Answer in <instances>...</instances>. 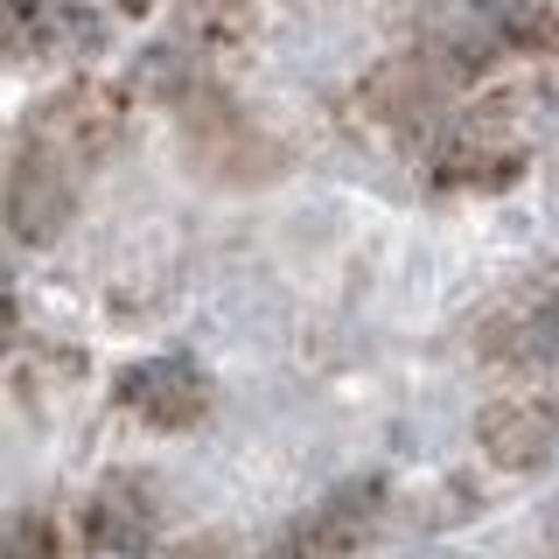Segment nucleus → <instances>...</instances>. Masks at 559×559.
<instances>
[{"label":"nucleus","instance_id":"7ed1b4c3","mask_svg":"<svg viewBox=\"0 0 559 559\" xmlns=\"http://www.w3.org/2000/svg\"><path fill=\"white\" fill-rule=\"evenodd\" d=\"M127 127H133V92L105 78H70L28 112V140L63 154L70 168H98L105 154H119Z\"/></svg>","mask_w":559,"mask_h":559},{"label":"nucleus","instance_id":"2eb2a0df","mask_svg":"<svg viewBox=\"0 0 559 559\" xmlns=\"http://www.w3.org/2000/svg\"><path fill=\"white\" fill-rule=\"evenodd\" d=\"M14 336H22V308H14V294L0 287V357L14 349Z\"/></svg>","mask_w":559,"mask_h":559},{"label":"nucleus","instance_id":"ddd939ff","mask_svg":"<svg viewBox=\"0 0 559 559\" xmlns=\"http://www.w3.org/2000/svg\"><path fill=\"white\" fill-rule=\"evenodd\" d=\"M189 43H245L252 35V0H175Z\"/></svg>","mask_w":559,"mask_h":559},{"label":"nucleus","instance_id":"423d86ee","mask_svg":"<svg viewBox=\"0 0 559 559\" xmlns=\"http://www.w3.org/2000/svg\"><path fill=\"white\" fill-rule=\"evenodd\" d=\"M378 524H384V483L357 476V483H336L314 511L294 518L287 532H273L259 559H349L378 538Z\"/></svg>","mask_w":559,"mask_h":559},{"label":"nucleus","instance_id":"39448f33","mask_svg":"<svg viewBox=\"0 0 559 559\" xmlns=\"http://www.w3.org/2000/svg\"><path fill=\"white\" fill-rule=\"evenodd\" d=\"M70 217H78V168L22 133V147L0 168V224H8V238L43 252V245H57L70 231Z\"/></svg>","mask_w":559,"mask_h":559},{"label":"nucleus","instance_id":"f03ea898","mask_svg":"<svg viewBox=\"0 0 559 559\" xmlns=\"http://www.w3.org/2000/svg\"><path fill=\"white\" fill-rule=\"evenodd\" d=\"M427 175L441 189H511L524 175V133L503 98L454 105L441 127L427 133Z\"/></svg>","mask_w":559,"mask_h":559},{"label":"nucleus","instance_id":"f3484780","mask_svg":"<svg viewBox=\"0 0 559 559\" xmlns=\"http://www.w3.org/2000/svg\"><path fill=\"white\" fill-rule=\"evenodd\" d=\"M119 8H133V14H140V8H147V0H119Z\"/></svg>","mask_w":559,"mask_h":559},{"label":"nucleus","instance_id":"20e7f679","mask_svg":"<svg viewBox=\"0 0 559 559\" xmlns=\"http://www.w3.org/2000/svg\"><path fill=\"white\" fill-rule=\"evenodd\" d=\"M462 92L468 84L454 78L427 43H413V49H399V57H384L371 78L357 84V105H364V119H378L384 133H419L427 140L454 105H462Z\"/></svg>","mask_w":559,"mask_h":559},{"label":"nucleus","instance_id":"dca6fc26","mask_svg":"<svg viewBox=\"0 0 559 559\" xmlns=\"http://www.w3.org/2000/svg\"><path fill=\"white\" fill-rule=\"evenodd\" d=\"M175 559H238V552L224 546V538H189V546L175 552Z\"/></svg>","mask_w":559,"mask_h":559},{"label":"nucleus","instance_id":"1a4fd4ad","mask_svg":"<svg viewBox=\"0 0 559 559\" xmlns=\"http://www.w3.org/2000/svg\"><path fill=\"white\" fill-rule=\"evenodd\" d=\"M78 532H84V546L105 552V559H140V552H154V538H162V497H154L147 476L119 468V476H105L92 497H84Z\"/></svg>","mask_w":559,"mask_h":559},{"label":"nucleus","instance_id":"4468645a","mask_svg":"<svg viewBox=\"0 0 559 559\" xmlns=\"http://www.w3.org/2000/svg\"><path fill=\"white\" fill-rule=\"evenodd\" d=\"M0 559H63V532L49 511H14L0 518Z\"/></svg>","mask_w":559,"mask_h":559},{"label":"nucleus","instance_id":"9d476101","mask_svg":"<svg viewBox=\"0 0 559 559\" xmlns=\"http://www.w3.org/2000/svg\"><path fill=\"white\" fill-rule=\"evenodd\" d=\"M476 448L511 476H532L559 454V406L546 392H503L476 413Z\"/></svg>","mask_w":559,"mask_h":559},{"label":"nucleus","instance_id":"6e6552de","mask_svg":"<svg viewBox=\"0 0 559 559\" xmlns=\"http://www.w3.org/2000/svg\"><path fill=\"white\" fill-rule=\"evenodd\" d=\"M112 399H119V413H133L140 427H154V433H189V427L210 419V378H203V364H189V357L127 364L119 384H112Z\"/></svg>","mask_w":559,"mask_h":559},{"label":"nucleus","instance_id":"f8f14e48","mask_svg":"<svg viewBox=\"0 0 559 559\" xmlns=\"http://www.w3.org/2000/svg\"><path fill=\"white\" fill-rule=\"evenodd\" d=\"M49 57V0H0V63Z\"/></svg>","mask_w":559,"mask_h":559},{"label":"nucleus","instance_id":"0eeeda50","mask_svg":"<svg viewBox=\"0 0 559 559\" xmlns=\"http://www.w3.org/2000/svg\"><path fill=\"white\" fill-rule=\"evenodd\" d=\"M476 357L489 371H518V378L559 364V287L552 280H524L518 294H503V301L483 314Z\"/></svg>","mask_w":559,"mask_h":559},{"label":"nucleus","instance_id":"9b49d317","mask_svg":"<svg viewBox=\"0 0 559 559\" xmlns=\"http://www.w3.org/2000/svg\"><path fill=\"white\" fill-rule=\"evenodd\" d=\"M197 84H203V70H197V57H189L182 43H154V49H140V57H133L127 92L133 98H154V105H168V112H175Z\"/></svg>","mask_w":559,"mask_h":559},{"label":"nucleus","instance_id":"f257e3e1","mask_svg":"<svg viewBox=\"0 0 559 559\" xmlns=\"http://www.w3.org/2000/svg\"><path fill=\"white\" fill-rule=\"evenodd\" d=\"M175 140H182L189 168L217 189H266L273 175H287V147L259 112L224 92V84H197L182 105H175Z\"/></svg>","mask_w":559,"mask_h":559}]
</instances>
